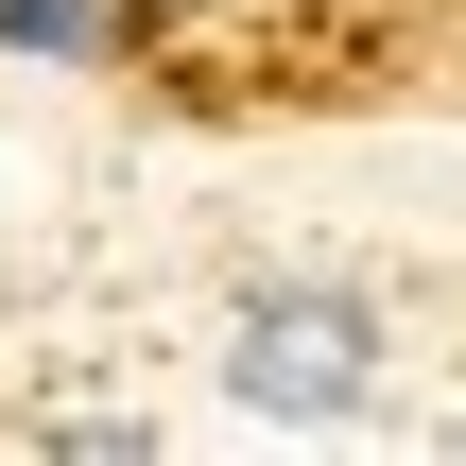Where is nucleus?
I'll list each match as a JSON object with an SVG mask.
<instances>
[{
    "instance_id": "1",
    "label": "nucleus",
    "mask_w": 466,
    "mask_h": 466,
    "mask_svg": "<svg viewBox=\"0 0 466 466\" xmlns=\"http://www.w3.org/2000/svg\"><path fill=\"white\" fill-rule=\"evenodd\" d=\"M225 398H259L294 432L363 415L380 398V294H346V277H242L225 294Z\"/></svg>"
},
{
    "instance_id": "2",
    "label": "nucleus",
    "mask_w": 466,
    "mask_h": 466,
    "mask_svg": "<svg viewBox=\"0 0 466 466\" xmlns=\"http://www.w3.org/2000/svg\"><path fill=\"white\" fill-rule=\"evenodd\" d=\"M104 35V0H0V52H35V69H69Z\"/></svg>"
}]
</instances>
